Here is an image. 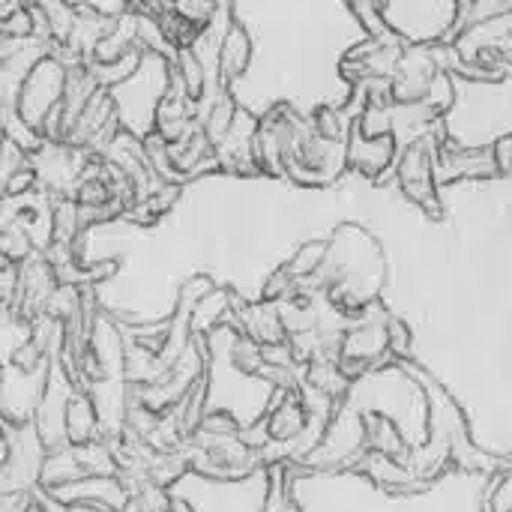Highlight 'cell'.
I'll list each match as a JSON object with an SVG mask.
<instances>
[{
    "instance_id": "obj_17",
    "label": "cell",
    "mask_w": 512,
    "mask_h": 512,
    "mask_svg": "<svg viewBox=\"0 0 512 512\" xmlns=\"http://www.w3.org/2000/svg\"><path fill=\"white\" fill-rule=\"evenodd\" d=\"M66 512H108V510H102V507H93V504H69V507H66Z\"/></svg>"
},
{
    "instance_id": "obj_22",
    "label": "cell",
    "mask_w": 512,
    "mask_h": 512,
    "mask_svg": "<svg viewBox=\"0 0 512 512\" xmlns=\"http://www.w3.org/2000/svg\"><path fill=\"white\" fill-rule=\"evenodd\" d=\"M0 432H3V423H0Z\"/></svg>"
},
{
    "instance_id": "obj_15",
    "label": "cell",
    "mask_w": 512,
    "mask_h": 512,
    "mask_svg": "<svg viewBox=\"0 0 512 512\" xmlns=\"http://www.w3.org/2000/svg\"><path fill=\"white\" fill-rule=\"evenodd\" d=\"M324 252H327L324 243H303V246L297 249V255L285 264V270H288L294 279L312 276V273L324 264Z\"/></svg>"
},
{
    "instance_id": "obj_2",
    "label": "cell",
    "mask_w": 512,
    "mask_h": 512,
    "mask_svg": "<svg viewBox=\"0 0 512 512\" xmlns=\"http://www.w3.org/2000/svg\"><path fill=\"white\" fill-rule=\"evenodd\" d=\"M168 81H171V57L159 51H141L138 69L111 90L123 132L135 138L153 132V114L162 93L168 90Z\"/></svg>"
},
{
    "instance_id": "obj_20",
    "label": "cell",
    "mask_w": 512,
    "mask_h": 512,
    "mask_svg": "<svg viewBox=\"0 0 512 512\" xmlns=\"http://www.w3.org/2000/svg\"><path fill=\"white\" fill-rule=\"evenodd\" d=\"M3 39H6V33H3V27H0V45H3Z\"/></svg>"
},
{
    "instance_id": "obj_6",
    "label": "cell",
    "mask_w": 512,
    "mask_h": 512,
    "mask_svg": "<svg viewBox=\"0 0 512 512\" xmlns=\"http://www.w3.org/2000/svg\"><path fill=\"white\" fill-rule=\"evenodd\" d=\"M57 501L69 504H93L108 512H126L132 507V489L120 480V474H93L81 477L69 486L48 489Z\"/></svg>"
},
{
    "instance_id": "obj_4",
    "label": "cell",
    "mask_w": 512,
    "mask_h": 512,
    "mask_svg": "<svg viewBox=\"0 0 512 512\" xmlns=\"http://www.w3.org/2000/svg\"><path fill=\"white\" fill-rule=\"evenodd\" d=\"M96 156H90L81 147H72L69 141H39L36 150H30V165L36 174V189L48 198H72L81 174Z\"/></svg>"
},
{
    "instance_id": "obj_9",
    "label": "cell",
    "mask_w": 512,
    "mask_h": 512,
    "mask_svg": "<svg viewBox=\"0 0 512 512\" xmlns=\"http://www.w3.org/2000/svg\"><path fill=\"white\" fill-rule=\"evenodd\" d=\"M63 432H66V444H90V441L105 438L96 402L84 387H75V393L69 396L66 417H63Z\"/></svg>"
},
{
    "instance_id": "obj_21",
    "label": "cell",
    "mask_w": 512,
    "mask_h": 512,
    "mask_svg": "<svg viewBox=\"0 0 512 512\" xmlns=\"http://www.w3.org/2000/svg\"><path fill=\"white\" fill-rule=\"evenodd\" d=\"M165 512H177V510H174V504H171V510H165Z\"/></svg>"
},
{
    "instance_id": "obj_1",
    "label": "cell",
    "mask_w": 512,
    "mask_h": 512,
    "mask_svg": "<svg viewBox=\"0 0 512 512\" xmlns=\"http://www.w3.org/2000/svg\"><path fill=\"white\" fill-rule=\"evenodd\" d=\"M168 492L186 512H261L270 495V480L261 471L231 480L186 471Z\"/></svg>"
},
{
    "instance_id": "obj_10",
    "label": "cell",
    "mask_w": 512,
    "mask_h": 512,
    "mask_svg": "<svg viewBox=\"0 0 512 512\" xmlns=\"http://www.w3.org/2000/svg\"><path fill=\"white\" fill-rule=\"evenodd\" d=\"M81 477H87V468H84L81 450L75 444H63V447H54L45 453L42 474H39L42 489H60V486H69Z\"/></svg>"
},
{
    "instance_id": "obj_14",
    "label": "cell",
    "mask_w": 512,
    "mask_h": 512,
    "mask_svg": "<svg viewBox=\"0 0 512 512\" xmlns=\"http://www.w3.org/2000/svg\"><path fill=\"white\" fill-rule=\"evenodd\" d=\"M0 252H3L12 264H21V261H27L30 255H36V246H33L27 228H24L18 219L0 231Z\"/></svg>"
},
{
    "instance_id": "obj_16",
    "label": "cell",
    "mask_w": 512,
    "mask_h": 512,
    "mask_svg": "<svg viewBox=\"0 0 512 512\" xmlns=\"http://www.w3.org/2000/svg\"><path fill=\"white\" fill-rule=\"evenodd\" d=\"M66 3H72L75 9H93L108 18H120L132 9V0H66Z\"/></svg>"
},
{
    "instance_id": "obj_5",
    "label": "cell",
    "mask_w": 512,
    "mask_h": 512,
    "mask_svg": "<svg viewBox=\"0 0 512 512\" xmlns=\"http://www.w3.org/2000/svg\"><path fill=\"white\" fill-rule=\"evenodd\" d=\"M48 363L21 369V366H3L0 378V423L3 426H27L33 423V414L39 408L45 381H48Z\"/></svg>"
},
{
    "instance_id": "obj_12",
    "label": "cell",
    "mask_w": 512,
    "mask_h": 512,
    "mask_svg": "<svg viewBox=\"0 0 512 512\" xmlns=\"http://www.w3.org/2000/svg\"><path fill=\"white\" fill-rule=\"evenodd\" d=\"M141 51H144V48H135V51L123 54V57H117V60H87V66H90L93 78L99 81V87L114 90L117 84H123V81L138 69Z\"/></svg>"
},
{
    "instance_id": "obj_13",
    "label": "cell",
    "mask_w": 512,
    "mask_h": 512,
    "mask_svg": "<svg viewBox=\"0 0 512 512\" xmlns=\"http://www.w3.org/2000/svg\"><path fill=\"white\" fill-rule=\"evenodd\" d=\"M168 6H171L186 24H192L195 30H204V27H210L219 15L231 12V9L219 6L216 0H168Z\"/></svg>"
},
{
    "instance_id": "obj_8",
    "label": "cell",
    "mask_w": 512,
    "mask_h": 512,
    "mask_svg": "<svg viewBox=\"0 0 512 512\" xmlns=\"http://www.w3.org/2000/svg\"><path fill=\"white\" fill-rule=\"evenodd\" d=\"M249 63H252V36L246 24L231 18L219 39V84L234 90V84L249 72Z\"/></svg>"
},
{
    "instance_id": "obj_19",
    "label": "cell",
    "mask_w": 512,
    "mask_h": 512,
    "mask_svg": "<svg viewBox=\"0 0 512 512\" xmlns=\"http://www.w3.org/2000/svg\"><path fill=\"white\" fill-rule=\"evenodd\" d=\"M21 512H39V510H36V507H30V504H24V510Z\"/></svg>"
},
{
    "instance_id": "obj_11",
    "label": "cell",
    "mask_w": 512,
    "mask_h": 512,
    "mask_svg": "<svg viewBox=\"0 0 512 512\" xmlns=\"http://www.w3.org/2000/svg\"><path fill=\"white\" fill-rule=\"evenodd\" d=\"M141 150H144V162L147 168L153 171V177L159 183H183L174 171V162H171V144L159 135V132H147L141 138Z\"/></svg>"
},
{
    "instance_id": "obj_18",
    "label": "cell",
    "mask_w": 512,
    "mask_h": 512,
    "mask_svg": "<svg viewBox=\"0 0 512 512\" xmlns=\"http://www.w3.org/2000/svg\"><path fill=\"white\" fill-rule=\"evenodd\" d=\"M12 267H15V264H12V261L3 255V252H0V273H6V270H12Z\"/></svg>"
},
{
    "instance_id": "obj_3",
    "label": "cell",
    "mask_w": 512,
    "mask_h": 512,
    "mask_svg": "<svg viewBox=\"0 0 512 512\" xmlns=\"http://www.w3.org/2000/svg\"><path fill=\"white\" fill-rule=\"evenodd\" d=\"M66 72H69V63L51 45V51L30 66V72L24 75L15 93V117L24 126H30L39 138H42V126L48 114L60 108V99L66 90Z\"/></svg>"
},
{
    "instance_id": "obj_7",
    "label": "cell",
    "mask_w": 512,
    "mask_h": 512,
    "mask_svg": "<svg viewBox=\"0 0 512 512\" xmlns=\"http://www.w3.org/2000/svg\"><path fill=\"white\" fill-rule=\"evenodd\" d=\"M192 126H198V105L189 99V93L171 75L168 90L162 93V99L156 105V114H153V132H159L171 144L180 135H186Z\"/></svg>"
}]
</instances>
